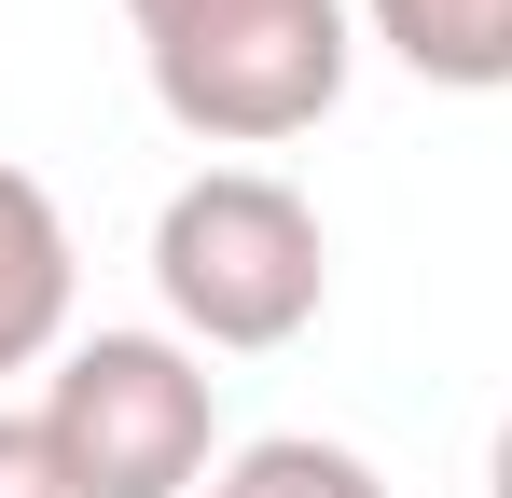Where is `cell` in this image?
<instances>
[{"mask_svg":"<svg viewBox=\"0 0 512 498\" xmlns=\"http://www.w3.org/2000/svg\"><path fill=\"white\" fill-rule=\"evenodd\" d=\"M153 291H167L180 346L263 360V346H291L333 305V236L277 166H194L153 208Z\"/></svg>","mask_w":512,"mask_h":498,"instance_id":"obj_1","label":"cell"},{"mask_svg":"<svg viewBox=\"0 0 512 498\" xmlns=\"http://www.w3.org/2000/svg\"><path fill=\"white\" fill-rule=\"evenodd\" d=\"M139 70H153V111L180 139L277 153V139L333 125L360 28H346V0H180V14L139 28Z\"/></svg>","mask_w":512,"mask_h":498,"instance_id":"obj_2","label":"cell"},{"mask_svg":"<svg viewBox=\"0 0 512 498\" xmlns=\"http://www.w3.org/2000/svg\"><path fill=\"white\" fill-rule=\"evenodd\" d=\"M42 429L84 498H194L222 457V388L180 332H84L42 374Z\"/></svg>","mask_w":512,"mask_h":498,"instance_id":"obj_3","label":"cell"},{"mask_svg":"<svg viewBox=\"0 0 512 498\" xmlns=\"http://www.w3.org/2000/svg\"><path fill=\"white\" fill-rule=\"evenodd\" d=\"M70 291H84V249L56 222V194L28 166H0V374L70 346Z\"/></svg>","mask_w":512,"mask_h":498,"instance_id":"obj_4","label":"cell"},{"mask_svg":"<svg viewBox=\"0 0 512 498\" xmlns=\"http://www.w3.org/2000/svg\"><path fill=\"white\" fill-rule=\"evenodd\" d=\"M360 28L443 97H499L512 83V0H360Z\"/></svg>","mask_w":512,"mask_h":498,"instance_id":"obj_5","label":"cell"},{"mask_svg":"<svg viewBox=\"0 0 512 498\" xmlns=\"http://www.w3.org/2000/svg\"><path fill=\"white\" fill-rule=\"evenodd\" d=\"M208 498H388V485H374V457H360V443L263 429V443H236V457L208 471Z\"/></svg>","mask_w":512,"mask_h":498,"instance_id":"obj_6","label":"cell"},{"mask_svg":"<svg viewBox=\"0 0 512 498\" xmlns=\"http://www.w3.org/2000/svg\"><path fill=\"white\" fill-rule=\"evenodd\" d=\"M0 498H84V485H70V457H56V429H42V415H0Z\"/></svg>","mask_w":512,"mask_h":498,"instance_id":"obj_7","label":"cell"},{"mask_svg":"<svg viewBox=\"0 0 512 498\" xmlns=\"http://www.w3.org/2000/svg\"><path fill=\"white\" fill-rule=\"evenodd\" d=\"M485 498H512V415H499V443H485Z\"/></svg>","mask_w":512,"mask_h":498,"instance_id":"obj_8","label":"cell"},{"mask_svg":"<svg viewBox=\"0 0 512 498\" xmlns=\"http://www.w3.org/2000/svg\"><path fill=\"white\" fill-rule=\"evenodd\" d=\"M125 14H139V28H153V14H180V0H125Z\"/></svg>","mask_w":512,"mask_h":498,"instance_id":"obj_9","label":"cell"}]
</instances>
